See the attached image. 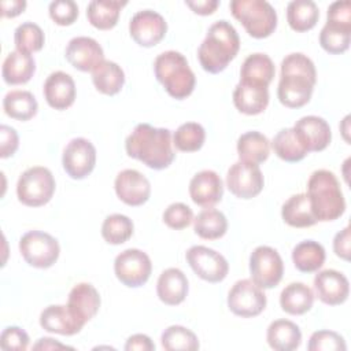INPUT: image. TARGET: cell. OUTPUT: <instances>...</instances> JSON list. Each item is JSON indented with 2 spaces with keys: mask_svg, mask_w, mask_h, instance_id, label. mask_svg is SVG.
I'll use <instances>...</instances> for the list:
<instances>
[{
  "mask_svg": "<svg viewBox=\"0 0 351 351\" xmlns=\"http://www.w3.org/2000/svg\"><path fill=\"white\" fill-rule=\"evenodd\" d=\"M229 8L254 38L269 37L277 27V12L266 0H232Z\"/></svg>",
  "mask_w": 351,
  "mask_h": 351,
  "instance_id": "cell-6",
  "label": "cell"
},
{
  "mask_svg": "<svg viewBox=\"0 0 351 351\" xmlns=\"http://www.w3.org/2000/svg\"><path fill=\"white\" fill-rule=\"evenodd\" d=\"M154 71L166 92L177 100L188 97L195 89V73L181 52L165 51L159 53L154 62Z\"/></svg>",
  "mask_w": 351,
  "mask_h": 351,
  "instance_id": "cell-5",
  "label": "cell"
},
{
  "mask_svg": "<svg viewBox=\"0 0 351 351\" xmlns=\"http://www.w3.org/2000/svg\"><path fill=\"white\" fill-rule=\"evenodd\" d=\"M271 148L280 159L289 163L299 162L304 159L308 154L299 137L296 136L293 128H285L277 132V134L271 140Z\"/></svg>",
  "mask_w": 351,
  "mask_h": 351,
  "instance_id": "cell-38",
  "label": "cell"
},
{
  "mask_svg": "<svg viewBox=\"0 0 351 351\" xmlns=\"http://www.w3.org/2000/svg\"><path fill=\"white\" fill-rule=\"evenodd\" d=\"M75 82L73 77L64 71L51 73L44 82V97L49 107L55 110H66L75 100Z\"/></svg>",
  "mask_w": 351,
  "mask_h": 351,
  "instance_id": "cell-22",
  "label": "cell"
},
{
  "mask_svg": "<svg viewBox=\"0 0 351 351\" xmlns=\"http://www.w3.org/2000/svg\"><path fill=\"white\" fill-rule=\"evenodd\" d=\"M64 56L67 62L80 71H93L103 60L101 45L92 37L78 36L69 41Z\"/></svg>",
  "mask_w": 351,
  "mask_h": 351,
  "instance_id": "cell-18",
  "label": "cell"
},
{
  "mask_svg": "<svg viewBox=\"0 0 351 351\" xmlns=\"http://www.w3.org/2000/svg\"><path fill=\"white\" fill-rule=\"evenodd\" d=\"M206 140V130L197 122H185L173 134V145L182 152L199 151Z\"/></svg>",
  "mask_w": 351,
  "mask_h": 351,
  "instance_id": "cell-41",
  "label": "cell"
},
{
  "mask_svg": "<svg viewBox=\"0 0 351 351\" xmlns=\"http://www.w3.org/2000/svg\"><path fill=\"white\" fill-rule=\"evenodd\" d=\"M4 112L18 121L32 119L38 110L36 97L29 90H10L3 99Z\"/></svg>",
  "mask_w": 351,
  "mask_h": 351,
  "instance_id": "cell-37",
  "label": "cell"
},
{
  "mask_svg": "<svg viewBox=\"0 0 351 351\" xmlns=\"http://www.w3.org/2000/svg\"><path fill=\"white\" fill-rule=\"evenodd\" d=\"M160 343L167 351H196L199 348L197 336L181 325L166 328L160 336Z\"/></svg>",
  "mask_w": 351,
  "mask_h": 351,
  "instance_id": "cell-40",
  "label": "cell"
},
{
  "mask_svg": "<svg viewBox=\"0 0 351 351\" xmlns=\"http://www.w3.org/2000/svg\"><path fill=\"white\" fill-rule=\"evenodd\" d=\"M36 71V62L30 53L18 49L10 52L1 67V75L8 85H21L32 80Z\"/></svg>",
  "mask_w": 351,
  "mask_h": 351,
  "instance_id": "cell-27",
  "label": "cell"
},
{
  "mask_svg": "<svg viewBox=\"0 0 351 351\" xmlns=\"http://www.w3.org/2000/svg\"><path fill=\"white\" fill-rule=\"evenodd\" d=\"M292 262L302 273H313L325 262V248L314 240H304L292 250Z\"/></svg>",
  "mask_w": 351,
  "mask_h": 351,
  "instance_id": "cell-35",
  "label": "cell"
},
{
  "mask_svg": "<svg viewBox=\"0 0 351 351\" xmlns=\"http://www.w3.org/2000/svg\"><path fill=\"white\" fill-rule=\"evenodd\" d=\"M115 193L119 200L128 206H141L151 195V184L148 178L134 169L119 171L114 181Z\"/></svg>",
  "mask_w": 351,
  "mask_h": 351,
  "instance_id": "cell-17",
  "label": "cell"
},
{
  "mask_svg": "<svg viewBox=\"0 0 351 351\" xmlns=\"http://www.w3.org/2000/svg\"><path fill=\"white\" fill-rule=\"evenodd\" d=\"M40 325L44 330L63 336H73L84 328V324L77 319L67 306L51 304L40 314Z\"/></svg>",
  "mask_w": 351,
  "mask_h": 351,
  "instance_id": "cell-25",
  "label": "cell"
},
{
  "mask_svg": "<svg viewBox=\"0 0 351 351\" xmlns=\"http://www.w3.org/2000/svg\"><path fill=\"white\" fill-rule=\"evenodd\" d=\"M314 303V293L310 287L303 282L288 284L280 295V306L282 311L291 315H302L307 313Z\"/></svg>",
  "mask_w": 351,
  "mask_h": 351,
  "instance_id": "cell-30",
  "label": "cell"
},
{
  "mask_svg": "<svg viewBox=\"0 0 351 351\" xmlns=\"http://www.w3.org/2000/svg\"><path fill=\"white\" fill-rule=\"evenodd\" d=\"M29 347V335L19 326H7L0 336L3 351H25Z\"/></svg>",
  "mask_w": 351,
  "mask_h": 351,
  "instance_id": "cell-47",
  "label": "cell"
},
{
  "mask_svg": "<svg viewBox=\"0 0 351 351\" xmlns=\"http://www.w3.org/2000/svg\"><path fill=\"white\" fill-rule=\"evenodd\" d=\"M307 197L317 221H335L346 211V200L337 177L325 169L313 171L307 181Z\"/></svg>",
  "mask_w": 351,
  "mask_h": 351,
  "instance_id": "cell-4",
  "label": "cell"
},
{
  "mask_svg": "<svg viewBox=\"0 0 351 351\" xmlns=\"http://www.w3.org/2000/svg\"><path fill=\"white\" fill-rule=\"evenodd\" d=\"M185 256L192 270L204 281L219 282L228 276V261L222 254L213 248L204 245H192L186 251Z\"/></svg>",
  "mask_w": 351,
  "mask_h": 351,
  "instance_id": "cell-14",
  "label": "cell"
},
{
  "mask_svg": "<svg viewBox=\"0 0 351 351\" xmlns=\"http://www.w3.org/2000/svg\"><path fill=\"white\" fill-rule=\"evenodd\" d=\"M237 154L241 162L259 165L269 158L270 141L256 130L245 132L237 140Z\"/></svg>",
  "mask_w": 351,
  "mask_h": 351,
  "instance_id": "cell-33",
  "label": "cell"
},
{
  "mask_svg": "<svg viewBox=\"0 0 351 351\" xmlns=\"http://www.w3.org/2000/svg\"><path fill=\"white\" fill-rule=\"evenodd\" d=\"M240 49V37L228 21L214 22L197 49V58L203 70L218 74L236 58Z\"/></svg>",
  "mask_w": 351,
  "mask_h": 351,
  "instance_id": "cell-3",
  "label": "cell"
},
{
  "mask_svg": "<svg viewBox=\"0 0 351 351\" xmlns=\"http://www.w3.org/2000/svg\"><path fill=\"white\" fill-rule=\"evenodd\" d=\"M266 340L276 351H293L302 343V332L289 319H276L267 328Z\"/></svg>",
  "mask_w": 351,
  "mask_h": 351,
  "instance_id": "cell-28",
  "label": "cell"
},
{
  "mask_svg": "<svg viewBox=\"0 0 351 351\" xmlns=\"http://www.w3.org/2000/svg\"><path fill=\"white\" fill-rule=\"evenodd\" d=\"M223 195V182L214 170H202L196 173L189 182V196L192 202L202 207H213L221 202Z\"/></svg>",
  "mask_w": 351,
  "mask_h": 351,
  "instance_id": "cell-21",
  "label": "cell"
},
{
  "mask_svg": "<svg viewBox=\"0 0 351 351\" xmlns=\"http://www.w3.org/2000/svg\"><path fill=\"white\" fill-rule=\"evenodd\" d=\"M317 71L313 60L300 52L287 55L281 62L277 96L288 108H300L311 99Z\"/></svg>",
  "mask_w": 351,
  "mask_h": 351,
  "instance_id": "cell-1",
  "label": "cell"
},
{
  "mask_svg": "<svg viewBox=\"0 0 351 351\" xmlns=\"http://www.w3.org/2000/svg\"><path fill=\"white\" fill-rule=\"evenodd\" d=\"M156 293L160 302L167 306H177L182 303L188 295L186 276L177 267L163 270L156 282Z\"/></svg>",
  "mask_w": 351,
  "mask_h": 351,
  "instance_id": "cell-26",
  "label": "cell"
},
{
  "mask_svg": "<svg viewBox=\"0 0 351 351\" xmlns=\"http://www.w3.org/2000/svg\"><path fill=\"white\" fill-rule=\"evenodd\" d=\"M193 221V211L185 203H171L163 211V222L176 230H181L191 225Z\"/></svg>",
  "mask_w": 351,
  "mask_h": 351,
  "instance_id": "cell-45",
  "label": "cell"
},
{
  "mask_svg": "<svg viewBox=\"0 0 351 351\" xmlns=\"http://www.w3.org/2000/svg\"><path fill=\"white\" fill-rule=\"evenodd\" d=\"M251 280L263 289H270L282 278L284 262L280 254L269 247L259 245L250 255Z\"/></svg>",
  "mask_w": 351,
  "mask_h": 351,
  "instance_id": "cell-10",
  "label": "cell"
},
{
  "mask_svg": "<svg viewBox=\"0 0 351 351\" xmlns=\"http://www.w3.org/2000/svg\"><path fill=\"white\" fill-rule=\"evenodd\" d=\"M266 303L265 292L250 278L236 281L228 293V307L237 317H256L265 310Z\"/></svg>",
  "mask_w": 351,
  "mask_h": 351,
  "instance_id": "cell-11",
  "label": "cell"
},
{
  "mask_svg": "<svg viewBox=\"0 0 351 351\" xmlns=\"http://www.w3.org/2000/svg\"><path fill=\"white\" fill-rule=\"evenodd\" d=\"M265 178L259 165L236 162L226 173V186L239 199H252L263 189Z\"/></svg>",
  "mask_w": 351,
  "mask_h": 351,
  "instance_id": "cell-13",
  "label": "cell"
},
{
  "mask_svg": "<svg viewBox=\"0 0 351 351\" xmlns=\"http://www.w3.org/2000/svg\"><path fill=\"white\" fill-rule=\"evenodd\" d=\"M314 289L317 298L322 303L337 306L347 300L350 295V282L343 273L335 269H326L315 274Z\"/></svg>",
  "mask_w": 351,
  "mask_h": 351,
  "instance_id": "cell-20",
  "label": "cell"
},
{
  "mask_svg": "<svg viewBox=\"0 0 351 351\" xmlns=\"http://www.w3.org/2000/svg\"><path fill=\"white\" fill-rule=\"evenodd\" d=\"M126 4L121 0H93L86 7V18L96 29L110 30L118 23L121 8Z\"/></svg>",
  "mask_w": 351,
  "mask_h": 351,
  "instance_id": "cell-31",
  "label": "cell"
},
{
  "mask_svg": "<svg viewBox=\"0 0 351 351\" xmlns=\"http://www.w3.org/2000/svg\"><path fill=\"white\" fill-rule=\"evenodd\" d=\"M133 222L123 214L108 215L101 225V236L108 244H122L128 241L133 234Z\"/></svg>",
  "mask_w": 351,
  "mask_h": 351,
  "instance_id": "cell-42",
  "label": "cell"
},
{
  "mask_svg": "<svg viewBox=\"0 0 351 351\" xmlns=\"http://www.w3.org/2000/svg\"><path fill=\"white\" fill-rule=\"evenodd\" d=\"M117 278L129 288L144 285L152 271L149 256L137 248H128L117 255L114 261Z\"/></svg>",
  "mask_w": 351,
  "mask_h": 351,
  "instance_id": "cell-12",
  "label": "cell"
},
{
  "mask_svg": "<svg viewBox=\"0 0 351 351\" xmlns=\"http://www.w3.org/2000/svg\"><path fill=\"white\" fill-rule=\"evenodd\" d=\"M100 303L101 300L97 289L89 282H80L74 285L67 299L69 310L84 325L97 314Z\"/></svg>",
  "mask_w": 351,
  "mask_h": 351,
  "instance_id": "cell-23",
  "label": "cell"
},
{
  "mask_svg": "<svg viewBox=\"0 0 351 351\" xmlns=\"http://www.w3.org/2000/svg\"><path fill=\"white\" fill-rule=\"evenodd\" d=\"M185 4L195 12L199 15H210L213 14L217 7L219 5L218 0H186Z\"/></svg>",
  "mask_w": 351,
  "mask_h": 351,
  "instance_id": "cell-51",
  "label": "cell"
},
{
  "mask_svg": "<svg viewBox=\"0 0 351 351\" xmlns=\"http://www.w3.org/2000/svg\"><path fill=\"white\" fill-rule=\"evenodd\" d=\"M92 82L100 93L112 96L122 89L125 84V73L119 64L104 59L92 71Z\"/></svg>",
  "mask_w": 351,
  "mask_h": 351,
  "instance_id": "cell-34",
  "label": "cell"
},
{
  "mask_svg": "<svg viewBox=\"0 0 351 351\" xmlns=\"http://www.w3.org/2000/svg\"><path fill=\"white\" fill-rule=\"evenodd\" d=\"M167 32L165 18L154 10L137 11L129 22L130 37L140 47H154L163 40Z\"/></svg>",
  "mask_w": 351,
  "mask_h": 351,
  "instance_id": "cell-16",
  "label": "cell"
},
{
  "mask_svg": "<svg viewBox=\"0 0 351 351\" xmlns=\"http://www.w3.org/2000/svg\"><path fill=\"white\" fill-rule=\"evenodd\" d=\"M350 225H347L343 230L337 232L335 239H333V251L335 254L344 259V261H350V240H351V233H350Z\"/></svg>",
  "mask_w": 351,
  "mask_h": 351,
  "instance_id": "cell-49",
  "label": "cell"
},
{
  "mask_svg": "<svg viewBox=\"0 0 351 351\" xmlns=\"http://www.w3.org/2000/svg\"><path fill=\"white\" fill-rule=\"evenodd\" d=\"M62 165L67 176L74 180H82L89 176L96 165V148L84 137H75L67 143L63 149Z\"/></svg>",
  "mask_w": 351,
  "mask_h": 351,
  "instance_id": "cell-15",
  "label": "cell"
},
{
  "mask_svg": "<svg viewBox=\"0 0 351 351\" xmlns=\"http://www.w3.org/2000/svg\"><path fill=\"white\" fill-rule=\"evenodd\" d=\"M276 67L273 60L262 52L251 53L245 58L240 69V81L269 86L274 78Z\"/></svg>",
  "mask_w": 351,
  "mask_h": 351,
  "instance_id": "cell-29",
  "label": "cell"
},
{
  "mask_svg": "<svg viewBox=\"0 0 351 351\" xmlns=\"http://www.w3.org/2000/svg\"><path fill=\"white\" fill-rule=\"evenodd\" d=\"M308 351H346L347 344L341 335L333 330H317L310 336Z\"/></svg>",
  "mask_w": 351,
  "mask_h": 351,
  "instance_id": "cell-44",
  "label": "cell"
},
{
  "mask_svg": "<svg viewBox=\"0 0 351 351\" xmlns=\"http://www.w3.org/2000/svg\"><path fill=\"white\" fill-rule=\"evenodd\" d=\"M14 43L18 51L32 53L40 51L44 47L45 36L37 23L23 22L15 29Z\"/></svg>",
  "mask_w": 351,
  "mask_h": 351,
  "instance_id": "cell-43",
  "label": "cell"
},
{
  "mask_svg": "<svg viewBox=\"0 0 351 351\" xmlns=\"http://www.w3.org/2000/svg\"><path fill=\"white\" fill-rule=\"evenodd\" d=\"M293 130L307 152L324 151L332 140L329 123L317 115L302 117L293 125Z\"/></svg>",
  "mask_w": 351,
  "mask_h": 351,
  "instance_id": "cell-19",
  "label": "cell"
},
{
  "mask_svg": "<svg viewBox=\"0 0 351 351\" xmlns=\"http://www.w3.org/2000/svg\"><path fill=\"white\" fill-rule=\"evenodd\" d=\"M26 8L25 0H3L1 1V15L5 18H14L23 12Z\"/></svg>",
  "mask_w": 351,
  "mask_h": 351,
  "instance_id": "cell-52",
  "label": "cell"
},
{
  "mask_svg": "<svg viewBox=\"0 0 351 351\" xmlns=\"http://www.w3.org/2000/svg\"><path fill=\"white\" fill-rule=\"evenodd\" d=\"M351 41V3L348 0L333 1L328 7L326 23L319 32L321 47L333 55L348 49Z\"/></svg>",
  "mask_w": 351,
  "mask_h": 351,
  "instance_id": "cell-7",
  "label": "cell"
},
{
  "mask_svg": "<svg viewBox=\"0 0 351 351\" xmlns=\"http://www.w3.org/2000/svg\"><path fill=\"white\" fill-rule=\"evenodd\" d=\"M195 233L204 240H217L228 230V219L219 210L204 208L193 219Z\"/></svg>",
  "mask_w": 351,
  "mask_h": 351,
  "instance_id": "cell-39",
  "label": "cell"
},
{
  "mask_svg": "<svg viewBox=\"0 0 351 351\" xmlns=\"http://www.w3.org/2000/svg\"><path fill=\"white\" fill-rule=\"evenodd\" d=\"M48 11L51 19L60 26L73 25L78 18V5L73 0H55L49 3Z\"/></svg>",
  "mask_w": 351,
  "mask_h": 351,
  "instance_id": "cell-46",
  "label": "cell"
},
{
  "mask_svg": "<svg viewBox=\"0 0 351 351\" xmlns=\"http://www.w3.org/2000/svg\"><path fill=\"white\" fill-rule=\"evenodd\" d=\"M281 217L292 228H308L318 222L311 211L307 193L292 195L282 204Z\"/></svg>",
  "mask_w": 351,
  "mask_h": 351,
  "instance_id": "cell-32",
  "label": "cell"
},
{
  "mask_svg": "<svg viewBox=\"0 0 351 351\" xmlns=\"http://www.w3.org/2000/svg\"><path fill=\"white\" fill-rule=\"evenodd\" d=\"M126 154L154 170H163L174 160L171 132L166 128H154L138 123L125 140Z\"/></svg>",
  "mask_w": 351,
  "mask_h": 351,
  "instance_id": "cell-2",
  "label": "cell"
},
{
  "mask_svg": "<svg viewBox=\"0 0 351 351\" xmlns=\"http://www.w3.org/2000/svg\"><path fill=\"white\" fill-rule=\"evenodd\" d=\"M19 145V137L14 128L8 125L0 126V156L3 159L12 156Z\"/></svg>",
  "mask_w": 351,
  "mask_h": 351,
  "instance_id": "cell-48",
  "label": "cell"
},
{
  "mask_svg": "<svg viewBox=\"0 0 351 351\" xmlns=\"http://www.w3.org/2000/svg\"><path fill=\"white\" fill-rule=\"evenodd\" d=\"M234 107L245 115H258L269 104V89L265 85L240 81L233 90Z\"/></svg>",
  "mask_w": 351,
  "mask_h": 351,
  "instance_id": "cell-24",
  "label": "cell"
},
{
  "mask_svg": "<svg viewBox=\"0 0 351 351\" xmlns=\"http://www.w3.org/2000/svg\"><path fill=\"white\" fill-rule=\"evenodd\" d=\"M19 251L25 262L33 267H51L59 258L60 247L55 237L43 230H29L19 240Z\"/></svg>",
  "mask_w": 351,
  "mask_h": 351,
  "instance_id": "cell-9",
  "label": "cell"
},
{
  "mask_svg": "<svg viewBox=\"0 0 351 351\" xmlns=\"http://www.w3.org/2000/svg\"><path fill=\"white\" fill-rule=\"evenodd\" d=\"M125 350L126 351H154L155 344L152 343V340L147 335L136 333V335H132L126 340Z\"/></svg>",
  "mask_w": 351,
  "mask_h": 351,
  "instance_id": "cell-50",
  "label": "cell"
},
{
  "mask_svg": "<svg viewBox=\"0 0 351 351\" xmlns=\"http://www.w3.org/2000/svg\"><path fill=\"white\" fill-rule=\"evenodd\" d=\"M55 186V178L49 169L33 166L21 174L16 184V196L25 206L40 207L52 199Z\"/></svg>",
  "mask_w": 351,
  "mask_h": 351,
  "instance_id": "cell-8",
  "label": "cell"
},
{
  "mask_svg": "<svg viewBox=\"0 0 351 351\" xmlns=\"http://www.w3.org/2000/svg\"><path fill=\"white\" fill-rule=\"evenodd\" d=\"M33 348L34 350H64V348L73 350V347H69L59 341H55V339H51V337L38 339V341L33 346Z\"/></svg>",
  "mask_w": 351,
  "mask_h": 351,
  "instance_id": "cell-53",
  "label": "cell"
},
{
  "mask_svg": "<svg viewBox=\"0 0 351 351\" xmlns=\"http://www.w3.org/2000/svg\"><path fill=\"white\" fill-rule=\"evenodd\" d=\"M319 18V10L311 0H292L287 7V21L292 30L307 32L313 29Z\"/></svg>",
  "mask_w": 351,
  "mask_h": 351,
  "instance_id": "cell-36",
  "label": "cell"
}]
</instances>
